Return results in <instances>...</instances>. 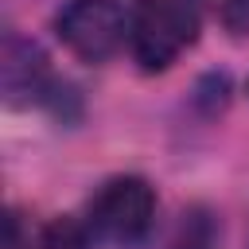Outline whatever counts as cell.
Listing matches in <instances>:
<instances>
[{
	"mask_svg": "<svg viewBox=\"0 0 249 249\" xmlns=\"http://www.w3.org/2000/svg\"><path fill=\"white\" fill-rule=\"evenodd\" d=\"M198 39V8L191 0H140L128 16V47L140 70H167Z\"/></svg>",
	"mask_w": 249,
	"mask_h": 249,
	"instance_id": "cell-1",
	"label": "cell"
},
{
	"mask_svg": "<svg viewBox=\"0 0 249 249\" xmlns=\"http://www.w3.org/2000/svg\"><path fill=\"white\" fill-rule=\"evenodd\" d=\"M89 230L101 237V241H113V245H136L148 230H152V218H156V191L148 179L140 175H117L109 179L93 202H89Z\"/></svg>",
	"mask_w": 249,
	"mask_h": 249,
	"instance_id": "cell-2",
	"label": "cell"
},
{
	"mask_svg": "<svg viewBox=\"0 0 249 249\" xmlns=\"http://www.w3.org/2000/svg\"><path fill=\"white\" fill-rule=\"evenodd\" d=\"M54 35L86 62H105L128 39V16L117 0H66L54 12Z\"/></svg>",
	"mask_w": 249,
	"mask_h": 249,
	"instance_id": "cell-3",
	"label": "cell"
},
{
	"mask_svg": "<svg viewBox=\"0 0 249 249\" xmlns=\"http://www.w3.org/2000/svg\"><path fill=\"white\" fill-rule=\"evenodd\" d=\"M0 82L8 101H47L58 86L51 78L47 54L39 51V43L8 31L4 35V51H0Z\"/></svg>",
	"mask_w": 249,
	"mask_h": 249,
	"instance_id": "cell-4",
	"label": "cell"
},
{
	"mask_svg": "<svg viewBox=\"0 0 249 249\" xmlns=\"http://www.w3.org/2000/svg\"><path fill=\"white\" fill-rule=\"evenodd\" d=\"M167 249H218V222H214V214L202 210V206H191L179 218L175 237H171Z\"/></svg>",
	"mask_w": 249,
	"mask_h": 249,
	"instance_id": "cell-5",
	"label": "cell"
},
{
	"mask_svg": "<svg viewBox=\"0 0 249 249\" xmlns=\"http://www.w3.org/2000/svg\"><path fill=\"white\" fill-rule=\"evenodd\" d=\"M39 249H89V241L78 222H54V226H47Z\"/></svg>",
	"mask_w": 249,
	"mask_h": 249,
	"instance_id": "cell-6",
	"label": "cell"
},
{
	"mask_svg": "<svg viewBox=\"0 0 249 249\" xmlns=\"http://www.w3.org/2000/svg\"><path fill=\"white\" fill-rule=\"evenodd\" d=\"M226 23L233 31H249V0H226Z\"/></svg>",
	"mask_w": 249,
	"mask_h": 249,
	"instance_id": "cell-7",
	"label": "cell"
}]
</instances>
